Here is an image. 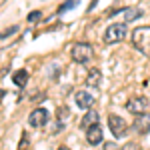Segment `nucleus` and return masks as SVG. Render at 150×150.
Here are the masks:
<instances>
[{
	"instance_id": "13",
	"label": "nucleus",
	"mask_w": 150,
	"mask_h": 150,
	"mask_svg": "<svg viewBox=\"0 0 150 150\" xmlns=\"http://www.w3.org/2000/svg\"><path fill=\"white\" fill-rule=\"evenodd\" d=\"M138 16H142V10L140 8H124V22H132Z\"/></svg>"
},
{
	"instance_id": "3",
	"label": "nucleus",
	"mask_w": 150,
	"mask_h": 150,
	"mask_svg": "<svg viewBox=\"0 0 150 150\" xmlns=\"http://www.w3.org/2000/svg\"><path fill=\"white\" fill-rule=\"evenodd\" d=\"M128 30H126V22H114L110 24L104 32V42L106 44H118L126 38Z\"/></svg>"
},
{
	"instance_id": "5",
	"label": "nucleus",
	"mask_w": 150,
	"mask_h": 150,
	"mask_svg": "<svg viewBox=\"0 0 150 150\" xmlns=\"http://www.w3.org/2000/svg\"><path fill=\"white\" fill-rule=\"evenodd\" d=\"M108 128H110V132H112L114 138H122V136H126V132H128L126 120L122 116H116V114L108 116Z\"/></svg>"
},
{
	"instance_id": "6",
	"label": "nucleus",
	"mask_w": 150,
	"mask_h": 150,
	"mask_svg": "<svg viewBox=\"0 0 150 150\" xmlns=\"http://www.w3.org/2000/svg\"><path fill=\"white\" fill-rule=\"evenodd\" d=\"M48 118H50V114H48L46 108H36V110H32L30 116H28V124H30L32 128L46 126V124H48Z\"/></svg>"
},
{
	"instance_id": "9",
	"label": "nucleus",
	"mask_w": 150,
	"mask_h": 150,
	"mask_svg": "<svg viewBox=\"0 0 150 150\" xmlns=\"http://www.w3.org/2000/svg\"><path fill=\"white\" fill-rule=\"evenodd\" d=\"M102 138H104V132H102V128H100V124H94V126H90L86 130V140H88V144L98 146V144L102 142Z\"/></svg>"
},
{
	"instance_id": "4",
	"label": "nucleus",
	"mask_w": 150,
	"mask_h": 150,
	"mask_svg": "<svg viewBox=\"0 0 150 150\" xmlns=\"http://www.w3.org/2000/svg\"><path fill=\"white\" fill-rule=\"evenodd\" d=\"M126 110L134 116L144 114V112L150 110V100L146 96H132V98H128V102H126Z\"/></svg>"
},
{
	"instance_id": "12",
	"label": "nucleus",
	"mask_w": 150,
	"mask_h": 150,
	"mask_svg": "<svg viewBox=\"0 0 150 150\" xmlns=\"http://www.w3.org/2000/svg\"><path fill=\"white\" fill-rule=\"evenodd\" d=\"M12 82H14L16 86H20V88H22L24 84L28 82V72H26V70H16V72L12 74Z\"/></svg>"
},
{
	"instance_id": "10",
	"label": "nucleus",
	"mask_w": 150,
	"mask_h": 150,
	"mask_svg": "<svg viewBox=\"0 0 150 150\" xmlns=\"http://www.w3.org/2000/svg\"><path fill=\"white\" fill-rule=\"evenodd\" d=\"M94 124H98V112L96 110H86V114L82 116V120H80V128L82 130H88L90 126H94Z\"/></svg>"
},
{
	"instance_id": "1",
	"label": "nucleus",
	"mask_w": 150,
	"mask_h": 150,
	"mask_svg": "<svg viewBox=\"0 0 150 150\" xmlns=\"http://www.w3.org/2000/svg\"><path fill=\"white\" fill-rule=\"evenodd\" d=\"M132 44L140 54L150 58V26H138L132 32Z\"/></svg>"
},
{
	"instance_id": "18",
	"label": "nucleus",
	"mask_w": 150,
	"mask_h": 150,
	"mask_svg": "<svg viewBox=\"0 0 150 150\" xmlns=\"http://www.w3.org/2000/svg\"><path fill=\"white\" fill-rule=\"evenodd\" d=\"M6 96V90H0V102H2V98Z\"/></svg>"
},
{
	"instance_id": "8",
	"label": "nucleus",
	"mask_w": 150,
	"mask_h": 150,
	"mask_svg": "<svg viewBox=\"0 0 150 150\" xmlns=\"http://www.w3.org/2000/svg\"><path fill=\"white\" fill-rule=\"evenodd\" d=\"M132 128H134V132H138V134H148L150 132V114L148 112L136 114L134 122H132Z\"/></svg>"
},
{
	"instance_id": "15",
	"label": "nucleus",
	"mask_w": 150,
	"mask_h": 150,
	"mask_svg": "<svg viewBox=\"0 0 150 150\" xmlns=\"http://www.w3.org/2000/svg\"><path fill=\"white\" fill-rule=\"evenodd\" d=\"M38 18H40V12L38 10H34V12L28 14V22H34V20H38Z\"/></svg>"
},
{
	"instance_id": "17",
	"label": "nucleus",
	"mask_w": 150,
	"mask_h": 150,
	"mask_svg": "<svg viewBox=\"0 0 150 150\" xmlns=\"http://www.w3.org/2000/svg\"><path fill=\"white\" fill-rule=\"evenodd\" d=\"M12 32H16V26H12V28H8V30H6V32H2V34H0V38H6V36H10Z\"/></svg>"
},
{
	"instance_id": "20",
	"label": "nucleus",
	"mask_w": 150,
	"mask_h": 150,
	"mask_svg": "<svg viewBox=\"0 0 150 150\" xmlns=\"http://www.w3.org/2000/svg\"><path fill=\"white\" fill-rule=\"evenodd\" d=\"M20 150H24V148H20Z\"/></svg>"
},
{
	"instance_id": "14",
	"label": "nucleus",
	"mask_w": 150,
	"mask_h": 150,
	"mask_svg": "<svg viewBox=\"0 0 150 150\" xmlns=\"http://www.w3.org/2000/svg\"><path fill=\"white\" fill-rule=\"evenodd\" d=\"M120 150H140V144H136V142H126Z\"/></svg>"
},
{
	"instance_id": "7",
	"label": "nucleus",
	"mask_w": 150,
	"mask_h": 150,
	"mask_svg": "<svg viewBox=\"0 0 150 150\" xmlns=\"http://www.w3.org/2000/svg\"><path fill=\"white\" fill-rule=\"evenodd\" d=\"M74 102H76V106L82 108V110H90L94 104H96V98H94L88 90H78V92L74 94Z\"/></svg>"
},
{
	"instance_id": "19",
	"label": "nucleus",
	"mask_w": 150,
	"mask_h": 150,
	"mask_svg": "<svg viewBox=\"0 0 150 150\" xmlns=\"http://www.w3.org/2000/svg\"><path fill=\"white\" fill-rule=\"evenodd\" d=\"M56 150H70V148H66V146H60V148H56Z\"/></svg>"
},
{
	"instance_id": "16",
	"label": "nucleus",
	"mask_w": 150,
	"mask_h": 150,
	"mask_svg": "<svg viewBox=\"0 0 150 150\" xmlns=\"http://www.w3.org/2000/svg\"><path fill=\"white\" fill-rule=\"evenodd\" d=\"M76 2H78V0H70V2H66V4H64V6L60 8V12H66V10H68V8H70V6H74Z\"/></svg>"
},
{
	"instance_id": "11",
	"label": "nucleus",
	"mask_w": 150,
	"mask_h": 150,
	"mask_svg": "<svg viewBox=\"0 0 150 150\" xmlns=\"http://www.w3.org/2000/svg\"><path fill=\"white\" fill-rule=\"evenodd\" d=\"M102 82V72L98 68L88 70V76H86V86H92V88H98Z\"/></svg>"
},
{
	"instance_id": "2",
	"label": "nucleus",
	"mask_w": 150,
	"mask_h": 150,
	"mask_svg": "<svg viewBox=\"0 0 150 150\" xmlns=\"http://www.w3.org/2000/svg\"><path fill=\"white\" fill-rule=\"evenodd\" d=\"M70 56H72V60L76 64H88L94 56V48L88 42H76L70 48Z\"/></svg>"
}]
</instances>
